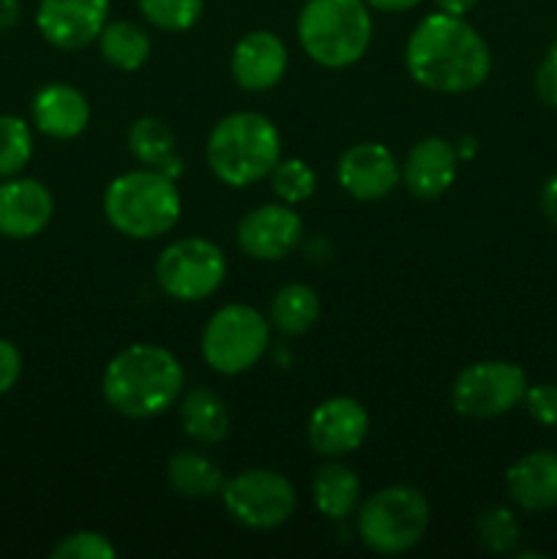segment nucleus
I'll return each mask as SVG.
<instances>
[{"label": "nucleus", "instance_id": "obj_1", "mask_svg": "<svg viewBox=\"0 0 557 559\" xmlns=\"http://www.w3.org/2000/svg\"><path fill=\"white\" fill-rule=\"evenodd\" d=\"M404 66L420 87L435 93H470L491 74V52L464 16L437 9L413 27Z\"/></svg>", "mask_w": 557, "mask_h": 559}, {"label": "nucleus", "instance_id": "obj_2", "mask_svg": "<svg viewBox=\"0 0 557 559\" xmlns=\"http://www.w3.org/2000/svg\"><path fill=\"white\" fill-rule=\"evenodd\" d=\"M183 388L186 371L178 355L151 342H137L120 349L102 374L104 402L131 420L164 415L178 404Z\"/></svg>", "mask_w": 557, "mask_h": 559}, {"label": "nucleus", "instance_id": "obj_3", "mask_svg": "<svg viewBox=\"0 0 557 559\" xmlns=\"http://www.w3.org/2000/svg\"><path fill=\"white\" fill-rule=\"evenodd\" d=\"M205 158L216 180L229 189H246L273 173L282 158V134L268 115L238 109L213 126Z\"/></svg>", "mask_w": 557, "mask_h": 559}, {"label": "nucleus", "instance_id": "obj_4", "mask_svg": "<svg viewBox=\"0 0 557 559\" xmlns=\"http://www.w3.org/2000/svg\"><path fill=\"white\" fill-rule=\"evenodd\" d=\"M183 200L169 175L140 167L112 178L104 191V216L115 233L134 240H156L175 229Z\"/></svg>", "mask_w": 557, "mask_h": 559}, {"label": "nucleus", "instance_id": "obj_5", "mask_svg": "<svg viewBox=\"0 0 557 559\" xmlns=\"http://www.w3.org/2000/svg\"><path fill=\"white\" fill-rule=\"evenodd\" d=\"M371 9L366 0H306L298 14V41L322 69H349L369 52Z\"/></svg>", "mask_w": 557, "mask_h": 559}, {"label": "nucleus", "instance_id": "obj_6", "mask_svg": "<svg viewBox=\"0 0 557 559\" xmlns=\"http://www.w3.org/2000/svg\"><path fill=\"white\" fill-rule=\"evenodd\" d=\"M431 522L429 500L415 486H386L355 511V533L377 555H404L424 540Z\"/></svg>", "mask_w": 557, "mask_h": 559}, {"label": "nucleus", "instance_id": "obj_7", "mask_svg": "<svg viewBox=\"0 0 557 559\" xmlns=\"http://www.w3.org/2000/svg\"><path fill=\"white\" fill-rule=\"evenodd\" d=\"M271 344V320L254 306L227 304L213 311L202 328L200 353L208 369L222 377H238L254 369Z\"/></svg>", "mask_w": 557, "mask_h": 559}, {"label": "nucleus", "instance_id": "obj_8", "mask_svg": "<svg viewBox=\"0 0 557 559\" xmlns=\"http://www.w3.org/2000/svg\"><path fill=\"white\" fill-rule=\"evenodd\" d=\"M227 278V257L208 238H180L156 260V282L178 304H200L218 293Z\"/></svg>", "mask_w": 557, "mask_h": 559}, {"label": "nucleus", "instance_id": "obj_9", "mask_svg": "<svg viewBox=\"0 0 557 559\" xmlns=\"http://www.w3.org/2000/svg\"><path fill=\"white\" fill-rule=\"evenodd\" d=\"M222 506L229 516L249 530H276L293 519L298 495L287 475L276 469H244L224 480Z\"/></svg>", "mask_w": 557, "mask_h": 559}, {"label": "nucleus", "instance_id": "obj_10", "mask_svg": "<svg viewBox=\"0 0 557 559\" xmlns=\"http://www.w3.org/2000/svg\"><path fill=\"white\" fill-rule=\"evenodd\" d=\"M528 374L511 360H481L459 371L451 388V404L462 418L489 420L522 404Z\"/></svg>", "mask_w": 557, "mask_h": 559}, {"label": "nucleus", "instance_id": "obj_11", "mask_svg": "<svg viewBox=\"0 0 557 559\" xmlns=\"http://www.w3.org/2000/svg\"><path fill=\"white\" fill-rule=\"evenodd\" d=\"M304 240V218L287 202H265L251 207L238 222V246L257 262H278Z\"/></svg>", "mask_w": 557, "mask_h": 559}, {"label": "nucleus", "instance_id": "obj_12", "mask_svg": "<svg viewBox=\"0 0 557 559\" xmlns=\"http://www.w3.org/2000/svg\"><path fill=\"white\" fill-rule=\"evenodd\" d=\"M369 437V413L353 396H331L317 404L306 424L311 451L325 459H344Z\"/></svg>", "mask_w": 557, "mask_h": 559}, {"label": "nucleus", "instance_id": "obj_13", "mask_svg": "<svg viewBox=\"0 0 557 559\" xmlns=\"http://www.w3.org/2000/svg\"><path fill=\"white\" fill-rule=\"evenodd\" d=\"M336 180L355 200L377 202L402 183V164L382 142H355L339 156Z\"/></svg>", "mask_w": 557, "mask_h": 559}, {"label": "nucleus", "instance_id": "obj_14", "mask_svg": "<svg viewBox=\"0 0 557 559\" xmlns=\"http://www.w3.org/2000/svg\"><path fill=\"white\" fill-rule=\"evenodd\" d=\"M109 22V0H42L36 27L55 49H82L98 38Z\"/></svg>", "mask_w": 557, "mask_h": 559}, {"label": "nucleus", "instance_id": "obj_15", "mask_svg": "<svg viewBox=\"0 0 557 559\" xmlns=\"http://www.w3.org/2000/svg\"><path fill=\"white\" fill-rule=\"evenodd\" d=\"M55 216L52 191L36 178H3L0 183V235L27 240L42 235Z\"/></svg>", "mask_w": 557, "mask_h": 559}, {"label": "nucleus", "instance_id": "obj_16", "mask_svg": "<svg viewBox=\"0 0 557 559\" xmlns=\"http://www.w3.org/2000/svg\"><path fill=\"white\" fill-rule=\"evenodd\" d=\"M289 66L287 47L271 31H249L238 38L229 55V71L238 87L249 93H262L284 80Z\"/></svg>", "mask_w": 557, "mask_h": 559}, {"label": "nucleus", "instance_id": "obj_17", "mask_svg": "<svg viewBox=\"0 0 557 559\" xmlns=\"http://www.w3.org/2000/svg\"><path fill=\"white\" fill-rule=\"evenodd\" d=\"M459 175V153L446 136H424L410 147L402 164V183L420 200H437Z\"/></svg>", "mask_w": 557, "mask_h": 559}, {"label": "nucleus", "instance_id": "obj_18", "mask_svg": "<svg viewBox=\"0 0 557 559\" xmlns=\"http://www.w3.org/2000/svg\"><path fill=\"white\" fill-rule=\"evenodd\" d=\"M31 118L44 136L74 140L91 123V102L69 82H49L33 96Z\"/></svg>", "mask_w": 557, "mask_h": 559}, {"label": "nucleus", "instance_id": "obj_19", "mask_svg": "<svg viewBox=\"0 0 557 559\" xmlns=\"http://www.w3.org/2000/svg\"><path fill=\"white\" fill-rule=\"evenodd\" d=\"M508 495L522 511L557 508V451H533L517 459L506 473Z\"/></svg>", "mask_w": 557, "mask_h": 559}, {"label": "nucleus", "instance_id": "obj_20", "mask_svg": "<svg viewBox=\"0 0 557 559\" xmlns=\"http://www.w3.org/2000/svg\"><path fill=\"white\" fill-rule=\"evenodd\" d=\"M178 415L183 435L200 448L218 445V442L227 440L229 429H233V418H229L224 399L205 385L191 388L180 396Z\"/></svg>", "mask_w": 557, "mask_h": 559}, {"label": "nucleus", "instance_id": "obj_21", "mask_svg": "<svg viewBox=\"0 0 557 559\" xmlns=\"http://www.w3.org/2000/svg\"><path fill=\"white\" fill-rule=\"evenodd\" d=\"M360 495H364V486H360L358 473L353 467L342 462H328L311 478V500L315 508L331 522H342V519L353 516L360 506Z\"/></svg>", "mask_w": 557, "mask_h": 559}, {"label": "nucleus", "instance_id": "obj_22", "mask_svg": "<svg viewBox=\"0 0 557 559\" xmlns=\"http://www.w3.org/2000/svg\"><path fill=\"white\" fill-rule=\"evenodd\" d=\"M129 151L142 167L162 169L164 175H169L173 180L180 178L183 173V158L178 156V140H175V131L164 123L162 118H153V115H145V118H137L131 123L129 136Z\"/></svg>", "mask_w": 557, "mask_h": 559}, {"label": "nucleus", "instance_id": "obj_23", "mask_svg": "<svg viewBox=\"0 0 557 559\" xmlns=\"http://www.w3.org/2000/svg\"><path fill=\"white\" fill-rule=\"evenodd\" d=\"M224 473L208 453L191 451H175L167 462V484L175 495L183 500H211V497L222 495Z\"/></svg>", "mask_w": 557, "mask_h": 559}, {"label": "nucleus", "instance_id": "obj_24", "mask_svg": "<svg viewBox=\"0 0 557 559\" xmlns=\"http://www.w3.org/2000/svg\"><path fill=\"white\" fill-rule=\"evenodd\" d=\"M320 295L309 284H284L276 289L271 300V328H276L284 336H304L306 331L315 328V322L320 320Z\"/></svg>", "mask_w": 557, "mask_h": 559}, {"label": "nucleus", "instance_id": "obj_25", "mask_svg": "<svg viewBox=\"0 0 557 559\" xmlns=\"http://www.w3.org/2000/svg\"><path fill=\"white\" fill-rule=\"evenodd\" d=\"M96 44L102 58L118 71H140L151 58V36L140 22H107L104 31L98 33Z\"/></svg>", "mask_w": 557, "mask_h": 559}, {"label": "nucleus", "instance_id": "obj_26", "mask_svg": "<svg viewBox=\"0 0 557 559\" xmlns=\"http://www.w3.org/2000/svg\"><path fill=\"white\" fill-rule=\"evenodd\" d=\"M475 538L491 555H511L522 538L517 513L506 506H489L475 519Z\"/></svg>", "mask_w": 557, "mask_h": 559}, {"label": "nucleus", "instance_id": "obj_27", "mask_svg": "<svg viewBox=\"0 0 557 559\" xmlns=\"http://www.w3.org/2000/svg\"><path fill=\"white\" fill-rule=\"evenodd\" d=\"M33 158V129L20 115H0V178H14Z\"/></svg>", "mask_w": 557, "mask_h": 559}, {"label": "nucleus", "instance_id": "obj_28", "mask_svg": "<svg viewBox=\"0 0 557 559\" xmlns=\"http://www.w3.org/2000/svg\"><path fill=\"white\" fill-rule=\"evenodd\" d=\"M140 14L156 31L183 33L200 22L205 0H137Z\"/></svg>", "mask_w": 557, "mask_h": 559}, {"label": "nucleus", "instance_id": "obj_29", "mask_svg": "<svg viewBox=\"0 0 557 559\" xmlns=\"http://www.w3.org/2000/svg\"><path fill=\"white\" fill-rule=\"evenodd\" d=\"M268 178H271V189L276 200L287 202V205H300L317 189L315 169L304 158H278V164Z\"/></svg>", "mask_w": 557, "mask_h": 559}, {"label": "nucleus", "instance_id": "obj_30", "mask_svg": "<svg viewBox=\"0 0 557 559\" xmlns=\"http://www.w3.org/2000/svg\"><path fill=\"white\" fill-rule=\"evenodd\" d=\"M118 549L112 540L96 530H80L60 538L52 549V559H115Z\"/></svg>", "mask_w": 557, "mask_h": 559}, {"label": "nucleus", "instance_id": "obj_31", "mask_svg": "<svg viewBox=\"0 0 557 559\" xmlns=\"http://www.w3.org/2000/svg\"><path fill=\"white\" fill-rule=\"evenodd\" d=\"M522 404L535 424L557 426V385H552V382L528 385Z\"/></svg>", "mask_w": 557, "mask_h": 559}, {"label": "nucleus", "instance_id": "obj_32", "mask_svg": "<svg viewBox=\"0 0 557 559\" xmlns=\"http://www.w3.org/2000/svg\"><path fill=\"white\" fill-rule=\"evenodd\" d=\"M535 93L546 107H557V44L546 49L535 69Z\"/></svg>", "mask_w": 557, "mask_h": 559}, {"label": "nucleus", "instance_id": "obj_33", "mask_svg": "<svg viewBox=\"0 0 557 559\" xmlns=\"http://www.w3.org/2000/svg\"><path fill=\"white\" fill-rule=\"evenodd\" d=\"M22 377V353L14 342L0 336V396L11 391Z\"/></svg>", "mask_w": 557, "mask_h": 559}, {"label": "nucleus", "instance_id": "obj_34", "mask_svg": "<svg viewBox=\"0 0 557 559\" xmlns=\"http://www.w3.org/2000/svg\"><path fill=\"white\" fill-rule=\"evenodd\" d=\"M541 211H544L546 222L557 227V173L549 175L546 183L541 186Z\"/></svg>", "mask_w": 557, "mask_h": 559}, {"label": "nucleus", "instance_id": "obj_35", "mask_svg": "<svg viewBox=\"0 0 557 559\" xmlns=\"http://www.w3.org/2000/svg\"><path fill=\"white\" fill-rule=\"evenodd\" d=\"M22 20V0H0V33L16 27Z\"/></svg>", "mask_w": 557, "mask_h": 559}, {"label": "nucleus", "instance_id": "obj_36", "mask_svg": "<svg viewBox=\"0 0 557 559\" xmlns=\"http://www.w3.org/2000/svg\"><path fill=\"white\" fill-rule=\"evenodd\" d=\"M424 0H366V5L375 11H386V14H404V11L415 9Z\"/></svg>", "mask_w": 557, "mask_h": 559}, {"label": "nucleus", "instance_id": "obj_37", "mask_svg": "<svg viewBox=\"0 0 557 559\" xmlns=\"http://www.w3.org/2000/svg\"><path fill=\"white\" fill-rule=\"evenodd\" d=\"M437 9L446 11V14H457V16H467L470 11L478 5V0H435Z\"/></svg>", "mask_w": 557, "mask_h": 559}, {"label": "nucleus", "instance_id": "obj_38", "mask_svg": "<svg viewBox=\"0 0 557 559\" xmlns=\"http://www.w3.org/2000/svg\"><path fill=\"white\" fill-rule=\"evenodd\" d=\"M475 151H478V140H475V136H464V140H459V145H457L459 162H467V158H473Z\"/></svg>", "mask_w": 557, "mask_h": 559}]
</instances>
